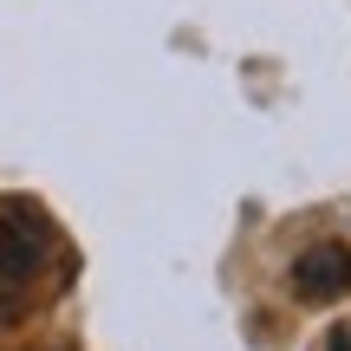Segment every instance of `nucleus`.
<instances>
[{
  "mask_svg": "<svg viewBox=\"0 0 351 351\" xmlns=\"http://www.w3.org/2000/svg\"><path fill=\"white\" fill-rule=\"evenodd\" d=\"M332 351H351V339H345V332H339V339H332Z\"/></svg>",
  "mask_w": 351,
  "mask_h": 351,
  "instance_id": "7ed1b4c3",
  "label": "nucleus"
},
{
  "mask_svg": "<svg viewBox=\"0 0 351 351\" xmlns=\"http://www.w3.org/2000/svg\"><path fill=\"white\" fill-rule=\"evenodd\" d=\"M46 261V221L33 208H0V287H20V280L39 274Z\"/></svg>",
  "mask_w": 351,
  "mask_h": 351,
  "instance_id": "f03ea898",
  "label": "nucleus"
},
{
  "mask_svg": "<svg viewBox=\"0 0 351 351\" xmlns=\"http://www.w3.org/2000/svg\"><path fill=\"white\" fill-rule=\"evenodd\" d=\"M287 287H293V300H306V306L345 300V293H351V247H345V241H319V247H306L300 261L287 267Z\"/></svg>",
  "mask_w": 351,
  "mask_h": 351,
  "instance_id": "f257e3e1",
  "label": "nucleus"
}]
</instances>
